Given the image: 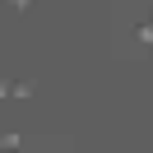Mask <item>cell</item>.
I'll use <instances>...</instances> for the list:
<instances>
[{"instance_id": "cell-1", "label": "cell", "mask_w": 153, "mask_h": 153, "mask_svg": "<svg viewBox=\"0 0 153 153\" xmlns=\"http://www.w3.org/2000/svg\"><path fill=\"white\" fill-rule=\"evenodd\" d=\"M33 93H37L33 79H10V97H33Z\"/></svg>"}, {"instance_id": "cell-4", "label": "cell", "mask_w": 153, "mask_h": 153, "mask_svg": "<svg viewBox=\"0 0 153 153\" xmlns=\"http://www.w3.org/2000/svg\"><path fill=\"white\" fill-rule=\"evenodd\" d=\"M10 10H14V14H28V10H33V0H10Z\"/></svg>"}, {"instance_id": "cell-2", "label": "cell", "mask_w": 153, "mask_h": 153, "mask_svg": "<svg viewBox=\"0 0 153 153\" xmlns=\"http://www.w3.org/2000/svg\"><path fill=\"white\" fill-rule=\"evenodd\" d=\"M134 42L153 51V19H144V23H134Z\"/></svg>"}, {"instance_id": "cell-3", "label": "cell", "mask_w": 153, "mask_h": 153, "mask_svg": "<svg viewBox=\"0 0 153 153\" xmlns=\"http://www.w3.org/2000/svg\"><path fill=\"white\" fill-rule=\"evenodd\" d=\"M0 149H23V134L19 130H5L0 134Z\"/></svg>"}]
</instances>
